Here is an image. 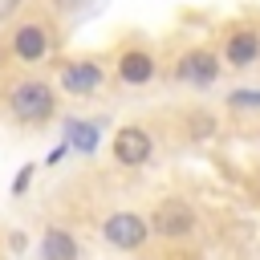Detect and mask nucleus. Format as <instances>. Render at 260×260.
<instances>
[{"instance_id": "nucleus-11", "label": "nucleus", "mask_w": 260, "mask_h": 260, "mask_svg": "<svg viewBox=\"0 0 260 260\" xmlns=\"http://www.w3.org/2000/svg\"><path fill=\"white\" fill-rule=\"evenodd\" d=\"M61 134H65V146L77 150V154H93L98 142H102V126L89 122V118H65L61 122Z\"/></svg>"}, {"instance_id": "nucleus-1", "label": "nucleus", "mask_w": 260, "mask_h": 260, "mask_svg": "<svg viewBox=\"0 0 260 260\" xmlns=\"http://www.w3.org/2000/svg\"><path fill=\"white\" fill-rule=\"evenodd\" d=\"M8 114L20 126H45L57 114V89L49 81H41V77H24L8 93Z\"/></svg>"}, {"instance_id": "nucleus-10", "label": "nucleus", "mask_w": 260, "mask_h": 260, "mask_svg": "<svg viewBox=\"0 0 260 260\" xmlns=\"http://www.w3.org/2000/svg\"><path fill=\"white\" fill-rule=\"evenodd\" d=\"M37 256L41 260H81V244L65 228H45V236L37 244Z\"/></svg>"}, {"instance_id": "nucleus-2", "label": "nucleus", "mask_w": 260, "mask_h": 260, "mask_svg": "<svg viewBox=\"0 0 260 260\" xmlns=\"http://www.w3.org/2000/svg\"><path fill=\"white\" fill-rule=\"evenodd\" d=\"M146 223H150V236H162V240H187V236H195L199 215H195V207H191L187 199L167 195V199L154 203V211H150Z\"/></svg>"}, {"instance_id": "nucleus-15", "label": "nucleus", "mask_w": 260, "mask_h": 260, "mask_svg": "<svg viewBox=\"0 0 260 260\" xmlns=\"http://www.w3.org/2000/svg\"><path fill=\"white\" fill-rule=\"evenodd\" d=\"M65 150H69V146H65V142H61V146H53V150H49V158H45V162H49V167H53V162H61V158H65Z\"/></svg>"}, {"instance_id": "nucleus-6", "label": "nucleus", "mask_w": 260, "mask_h": 260, "mask_svg": "<svg viewBox=\"0 0 260 260\" xmlns=\"http://www.w3.org/2000/svg\"><path fill=\"white\" fill-rule=\"evenodd\" d=\"M219 61H223L228 69H252V65L260 61V28H252V24H236V28H228Z\"/></svg>"}, {"instance_id": "nucleus-12", "label": "nucleus", "mask_w": 260, "mask_h": 260, "mask_svg": "<svg viewBox=\"0 0 260 260\" xmlns=\"http://www.w3.org/2000/svg\"><path fill=\"white\" fill-rule=\"evenodd\" d=\"M219 130V122L207 114V110H195V114H187V134L191 138H211Z\"/></svg>"}, {"instance_id": "nucleus-7", "label": "nucleus", "mask_w": 260, "mask_h": 260, "mask_svg": "<svg viewBox=\"0 0 260 260\" xmlns=\"http://www.w3.org/2000/svg\"><path fill=\"white\" fill-rule=\"evenodd\" d=\"M57 81H61L65 93L85 98V93H98V89H102L106 69H102V61H93V57H77V61H65V65H61Z\"/></svg>"}, {"instance_id": "nucleus-16", "label": "nucleus", "mask_w": 260, "mask_h": 260, "mask_svg": "<svg viewBox=\"0 0 260 260\" xmlns=\"http://www.w3.org/2000/svg\"><path fill=\"white\" fill-rule=\"evenodd\" d=\"M57 4H61V8H73V4H81V0H57Z\"/></svg>"}, {"instance_id": "nucleus-3", "label": "nucleus", "mask_w": 260, "mask_h": 260, "mask_svg": "<svg viewBox=\"0 0 260 260\" xmlns=\"http://www.w3.org/2000/svg\"><path fill=\"white\" fill-rule=\"evenodd\" d=\"M175 81H183V85H195V89H207V85H215L219 81V73H223V61H219V53L215 49H203V45H195V49H187V53H179V61H175Z\"/></svg>"}, {"instance_id": "nucleus-13", "label": "nucleus", "mask_w": 260, "mask_h": 260, "mask_svg": "<svg viewBox=\"0 0 260 260\" xmlns=\"http://www.w3.org/2000/svg\"><path fill=\"white\" fill-rule=\"evenodd\" d=\"M228 106L232 110H260V89H248V85L228 89Z\"/></svg>"}, {"instance_id": "nucleus-9", "label": "nucleus", "mask_w": 260, "mask_h": 260, "mask_svg": "<svg viewBox=\"0 0 260 260\" xmlns=\"http://www.w3.org/2000/svg\"><path fill=\"white\" fill-rule=\"evenodd\" d=\"M114 73H118V81L122 85H146V81H154V73H158V61H154V53L150 49H122L118 53V61H114Z\"/></svg>"}, {"instance_id": "nucleus-5", "label": "nucleus", "mask_w": 260, "mask_h": 260, "mask_svg": "<svg viewBox=\"0 0 260 260\" xmlns=\"http://www.w3.org/2000/svg\"><path fill=\"white\" fill-rule=\"evenodd\" d=\"M110 150H114V162H122V167L134 171V167H146V162H150V154H154V138H150L146 126L130 122V126H118V130H114Z\"/></svg>"}, {"instance_id": "nucleus-4", "label": "nucleus", "mask_w": 260, "mask_h": 260, "mask_svg": "<svg viewBox=\"0 0 260 260\" xmlns=\"http://www.w3.org/2000/svg\"><path fill=\"white\" fill-rule=\"evenodd\" d=\"M102 240L110 248H118V252H138L150 240V223L138 211H110L102 219Z\"/></svg>"}, {"instance_id": "nucleus-8", "label": "nucleus", "mask_w": 260, "mask_h": 260, "mask_svg": "<svg viewBox=\"0 0 260 260\" xmlns=\"http://www.w3.org/2000/svg\"><path fill=\"white\" fill-rule=\"evenodd\" d=\"M49 49H53V37H49V28H45L41 20L16 24V32H12V57H16V61L37 65V61L49 57Z\"/></svg>"}, {"instance_id": "nucleus-14", "label": "nucleus", "mask_w": 260, "mask_h": 260, "mask_svg": "<svg viewBox=\"0 0 260 260\" xmlns=\"http://www.w3.org/2000/svg\"><path fill=\"white\" fill-rule=\"evenodd\" d=\"M32 171H37V162H24V167L12 175V195H24V191L32 187Z\"/></svg>"}]
</instances>
